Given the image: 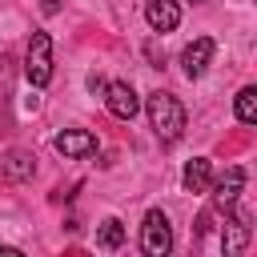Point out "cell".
<instances>
[{"instance_id":"cell-1","label":"cell","mask_w":257,"mask_h":257,"mask_svg":"<svg viewBox=\"0 0 257 257\" xmlns=\"http://www.w3.org/2000/svg\"><path fill=\"white\" fill-rule=\"evenodd\" d=\"M145 108H149L153 133H157L165 145H173V141L185 133V104H181L173 92H153V96L145 100Z\"/></svg>"},{"instance_id":"cell-2","label":"cell","mask_w":257,"mask_h":257,"mask_svg":"<svg viewBox=\"0 0 257 257\" xmlns=\"http://www.w3.org/2000/svg\"><path fill=\"white\" fill-rule=\"evenodd\" d=\"M24 76L32 88H44L52 80V36L48 32H32L28 52H24Z\"/></svg>"},{"instance_id":"cell-3","label":"cell","mask_w":257,"mask_h":257,"mask_svg":"<svg viewBox=\"0 0 257 257\" xmlns=\"http://www.w3.org/2000/svg\"><path fill=\"white\" fill-rule=\"evenodd\" d=\"M141 249L149 257H165L173 249V225H169V217L161 209H149L145 213V221H141Z\"/></svg>"},{"instance_id":"cell-4","label":"cell","mask_w":257,"mask_h":257,"mask_svg":"<svg viewBox=\"0 0 257 257\" xmlns=\"http://www.w3.org/2000/svg\"><path fill=\"white\" fill-rule=\"evenodd\" d=\"M36 177V157L24 149H8L0 153V185H24Z\"/></svg>"},{"instance_id":"cell-5","label":"cell","mask_w":257,"mask_h":257,"mask_svg":"<svg viewBox=\"0 0 257 257\" xmlns=\"http://www.w3.org/2000/svg\"><path fill=\"white\" fill-rule=\"evenodd\" d=\"M104 104H108V112L116 120H133L137 108H141V96H137V88L128 80H112V84H104Z\"/></svg>"},{"instance_id":"cell-6","label":"cell","mask_w":257,"mask_h":257,"mask_svg":"<svg viewBox=\"0 0 257 257\" xmlns=\"http://www.w3.org/2000/svg\"><path fill=\"white\" fill-rule=\"evenodd\" d=\"M52 149H56L64 161H84V157L96 153V137H92L88 128H64V133H56Z\"/></svg>"},{"instance_id":"cell-7","label":"cell","mask_w":257,"mask_h":257,"mask_svg":"<svg viewBox=\"0 0 257 257\" xmlns=\"http://www.w3.org/2000/svg\"><path fill=\"white\" fill-rule=\"evenodd\" d=\"M209 189H213V209H217V213L237 209V197H241V189H245V169H241V165L225 169V177H221L217 185H209Z\"/></svg>"},{"instance_id":"cell-8","label":"cell","mask_w":257,"mask_h":257,"mask_svg":"<svg viewBox=\"0 0 257 257\" xmlns=\"http://www.w3.org/2000/svg\"><path fill=\"white\" fill-rule=\"evenodd\" d=\"M213 40L209 36H197L185 52H181V68H185V76L189 80H197V76H205V68H209V60H213Z\"/></svg>"},{"instance_id":"cell-9","label":"cell","mask_w":257,"mask_h":257,"mask_svg":"<svg viewBox=\"0 0 257 257\" xmlns=\"http://www.w3.org/2000/svg\"><path fill=\"white\" fill-rule=\"evenodd\" d=\"M145 20L153 32H173L181 24V4L177 0H149L145 4Z\"/></svg>"},{"instance_id":"cell-10","label":"cell","mask_w":257,"mask_h":257,"mask_svg":"<svg viewBox=\"0 0 257 257\" xmlns=\"http://www.w3.org/2000/svg\"><path fill=\"white\" fill-rule=\"evenodd\" d=\"M253 229H249V213H225V253H241L249 245Z\"/></svg>"},{"instance_id":"cell-11","label":"cell","mask_w":257,"mask_h":257,"mask_svg":"<svg viewBox=\"0 0 257 257\" xmlns=\"http://www.w3.org/2000/svg\"><path fill=\"white\" fill-rule=\"evenodd\" d=\"M181 185H185L189 193H209V185H213V165H209V157H193V161L185 165V173H181Z\"/></svg>"},{"instance_id":"cell-12","label":"cell","mask_w":257,"mask_h":257,"mask_svg":"<svg viewBox=\"0 0 257 257\" xmlns=\"http://www.w3.org/2000/svg\"><path fill=\"white\" fill-rule=\"evenodd\" d=\"M120 245H124V225H120L116 217H104V221H100V229H96V249L116 253Z\"/></svg>"},{"instance_id":"cell-13","label":"cell","mask_w":257,"mask_h":257,"mask_svg":"<svg viewBox=\"0 0 257 257\" xmlns=\"http://www.w3.org/2000/svg\"><path fill=\"white\" fill-rule=\"evenodd\" d=\"M233 112H237V120H241V124H257V88H253V84H245V88L237 92Z\"/></svg>"},{"instance_id":"cell-14","label":"cell","mask_w":257,"mask_h":257,"mask_svg":"<svg viewBox=\"0 0 257 257\" xmlns=\"http://www.w3.org/2000/svg\"><path fill=\"white\" fill-rule=\"evenodd\" d=\"M60 4H64V0H40V12H44V16H56Z\"/></svg>"},{"instance_id":"cell-15","label":"cell","mask_w":257,"mask_h":257,"mask_svg":"<svg viewBox=\"0 0 257 257\" xmlns=\"http://www.w3.org/2000/svg\"><path fill=\"white\" fill-rule=\"evenodd\" d=\"M88 88H92V96H100V92H104V80L92 72V76H88Z\"/></svg>"},{"instance_id":"cell-16","label":"cell","mask_w":257,"mask_h":257,"mask_svg":"<svg viewBox=\"0 0 257 257\" xmlns=\"http://www.w3.org/2000/svg\"><path fill=\"white\" fill-rule=\"evenodd\" d=\"M189 4H205V0H189Z\"/></svg>"}]
</instances>
